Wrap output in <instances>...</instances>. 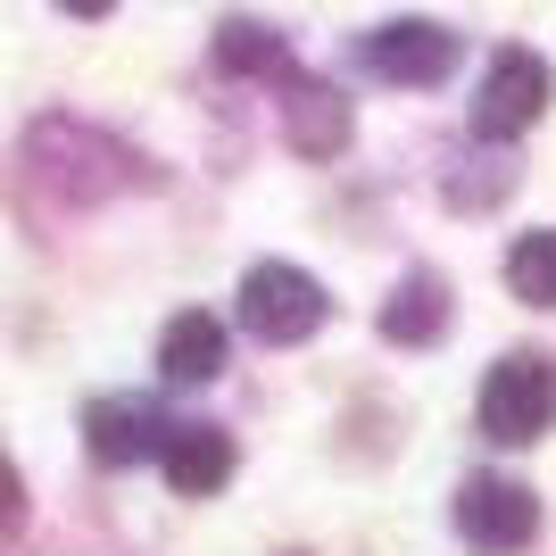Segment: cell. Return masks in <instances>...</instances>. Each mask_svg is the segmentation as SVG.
<instances>
[{
    "label": "cell",
    "mask_w": 556,
    "mask_h": 556,
    "mask_svg": "<svg viewBox=\"0 0 556 556\" xmlns=\"http://www.w3.org/2000/svg\"><path fill=\"white\" fill-rule=\"evenodd\" d=\"M556 424V366L548 357H498L482 382V432L498 448H523Z\"/></svg>",
    "instance_id": "7a4b0ae2"
},
{
    "label": "cell",
    "mask_w": 556,
    "mask_h": 556,
    "mask_svg": "<svg viewBox=\"0 0 556 556\" xmlns=\"http://www.w3.org/2000/svg\"><path fill=\"white\" fill-rule=\"evenodd\" d=\"M184 424H166L150 399H92L84 407V448H92L100 465H141V457H166V441H175Z\"/></svg>",
    "instance_id": "8992f818"
},
{
    "label": "cell",
    "mask_w": 556,
    "mask_h": 556,
    "mask_svg": "<svg viewBox=\"0 0 556 556\" xmlns=\"http://www.w3.org/2000/svg\"><path fill=\"white\" fill-rule=\"evenodd\" d=\"M374 75H382V84H448V75H457V34H448L441 17H391L382 25V34H374Z\"/></svg>",
    "instance_id": "5b68a950"
},
{
    "label": "cell",
    "mask_w": 556,
    "mask_h": 556,
    "mask_svg": "<svg viewBox=\"0 0 556 556\" xmlns=\"http://www.w3.org/2000/svg\"><path fill=\"white\" fill-rule=\"evenodd\" d=\"M241 325H250L266 349L307 341V332L325 325V282L307 275V266L266 257V266H250V275H241Z\"/></svg>",
    "instance_id": "6da1fadb"
},
{
    "label": "cell",
    "mask_w": 556,
    "mask_h": 556,
    "mask_svg": "<svg viewBox=\"0 0 556 556\" xmlns=\"http://www.w3.org/2000/svg\"><path fill=\"white\" fill-rule=\"evenodd\" d=\"M507 291L532 307H556V232H523L507 250Z\"/></svg>",
    "instance_id": "7c38bea8"
},
{
    "label": "cell",
    "mask_w": 556,
    "mask_h": 556,
    "mask_svg": "<svg viewBox=\"0 0 556 556\" xmlns=\"http://www.w3.org/2000/svg\"><path fill=\"white\" fill-rule=\"evenodd\" d=\"M159 374L166 382H216L225 374V325H216L208 307H184L159 332Z\"/></svg>",
    "instance_id": "ba28073f"
},
{
    "label": "cell",
    "mask_w": 556,
    "mask_h": 556,
    "mask_svg": "<svg viewBox=\"0 0 556 556\" xmlns=\"http://www.w3.org/2000/svg\"><path fill=\"white\" fill-rule=\"evenodd\" d=\"M441 332H448V282L441 275H407L391 291V307H382V341L424 349V341H441Z\"/></svg>",
    "instance_id": "30bf717a"
},
{
    "label": "cell",
    "mask_w": 556,
    "mask_h": 556,
    "mask_svg": "<svg viewBox=\"0 0 556 556\" xmlns=\"http://www.w3.org/2000/svg\"><path fill=\"white\" fill-rule=\"evenodd\" d=\"M216 67L225 75H275L282 67V34L257 17H225L216 25Z\"/></svg>",
    "instance_id": "8fae6325"
},
{
    "label": "cell",
    "mask_w": 556,
    "mask_h": 556,
    "mask_svg": "<svg viewBox=\"0 0 556 556\" xmlns=\"http://www.w3.org/2000/svg\"><path fill=\"white\" fill-rule=\"evenodd\" d=\"M457 532L473 540V548L507 556V548H523V540L540 532V498L523 482H507V473H473V482L457 490Z\"/></svg>",
    "instance_id": "277c9868"
},
{
    "label": "cell",
    "mask_w": 556,
    "mask_h": 556,
    "mask_svg": "<svg viewBox=\"0 0 556 556\" xmlns=\"http://www.w3.org/2000/svg\"><path fill=\"white\" fill-rule=\"evenodd\" d=\"M540 109H548V59H540V50H523V42H507L498 59H490V75H482L473 134H482V141H515Z\"/></svg>",
    "instance_id": "3957f363"
},
{
    "label": "cell",
    "mask_w": 556,
    "mask_h": 556,
    "mask_svg": "<svg viewBox=\"0 0 556 556\" xmlns=\"http://www.w3.org/2000/svg\"><path fill=\"white\" fill-rule=\"evenodd\" d=\"M166 482L184 490V498H216L232 482V441L216 424H184L175 441H166Z\"/></svg>",
    "instance_id": "9c48e42d"
},
{
    "label": "cell",
    "mask_w": 556,
    "mask_h": 556,
    "mask_svg": "<svg viewBox=\"0 0 556 556\" xmlns=\"http://www.w3.org/2000/svg\"><path fill=\"white\" fill-rule=\"evenodd\" d=\"M282 134H291L300 159H332V150H349V100L332 92V84H291V100H282Z\"/></svg>",
    "instance_id": "52a82bcc"
}]
</instances>
